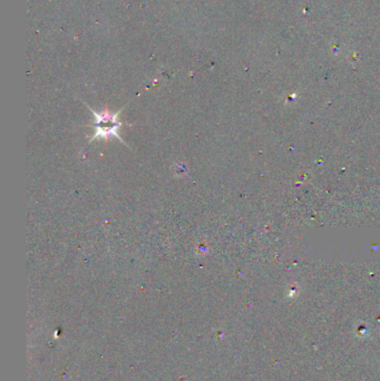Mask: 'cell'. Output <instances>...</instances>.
Here are the masks:
<instances>
[{"instance_id":"6da1fadb","label":"cell","mask_w":380,"mask_h":381,"mask_svg":"<svg viewBox=\"0 0 380 381\" xmlns=\"http://www.w3.org/2000/svg\"><path fill=\"white\" fill-rule=\"evenodd\" d=\"M85 105L87 108L93 113L95 116V122H94V130L95 133L93 137L89 139V142H93L94 139H107L109 137H115L123 142L125 144V141L119 135V128L122 126V123L119 122L118 116L122 113V109L117 113H109L108 111L104 112H96L93 108L89 107L86 103Z\"/></svg>"}]
</instances>
